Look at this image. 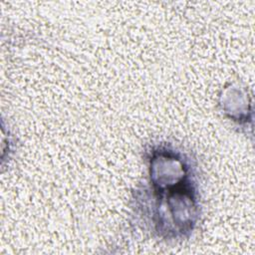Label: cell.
Wrapping results in <instances>:
<instances>
[{"mask_svg": "<svg viewBox=\"0 0 255 255\" xmlns=\"http://www.w3.org/2000/svg\"><path fill=\"white\" fill-rule=\"evenodd\" d=\"M150 189L155 201V224L172 223L185 233L196 223L198 200L193 172L181 154L171 148H152L149 158ZM158 227L156 230H158Z\"/></svg>", "mask_w": 255, "mask_h": 255, "instance_id": "6da1fadb", "label": "cell"}]
</instances>
